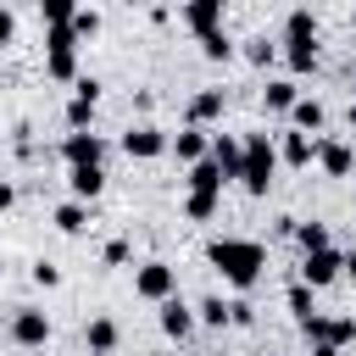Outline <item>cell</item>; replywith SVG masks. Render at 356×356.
<instances>
[{"label": "cell", "instance_id": "1", "mask_svg": "<svg viewBox=\"0 0 356 356\" xmlns=\"http://www.w3.org/2000/svg\"><path fill=\"white\" fill-rule=\"evenodd\" d=\"M206 261L222 273V284L250 289V284L267 273V245H261V239H211V245H206Z\"/></svg>", "mask_w": 356, "mask_h": 356}, {"label": "cell", "instance_id": "2", "mask_svg": "<svg viewBox=\"0 0 356 356\" xmlns=\"http://www.w3.org/2000/svg\"><path fill=\"white\" fill-rule=\"evenodd\" d=\"M278 56L289 61V72H312L317 67V17L312 6H289L284 11V44Z\"/></svg>", "mask_w": 356, "mask_h": 356}, {"label": "cell", "instance_id": "3", "mask_svg": "<svg viewBox=\"0 0 356 356\" xmlns=\"http://www.w3.org/2000/svg\"><path fill=\"white\" fill-rule=\"evenodd\" d=\"M273 172H278L273 134H245L239 139V184H245V195H267L273 189Z\"/></svg>", "mask_w": 356, "mask_h": 356}, {"label": "cell", "instance_id": "4", "mask_svg": "<svg viewBox=\"0 0 356 356\" xmlns=\"http://www.w3.org/2000/svg\"><path fill=\"white\" fill-rule=\"evenodd\" d=\"M44 78H56V83H78V39H72V22L44 28Z\"/></svg>", "mask_w": 356, "mask_h": 356}, {"label": "cell", "instance_id": "5", "mask_svg": "<svg viewBox=\"0 0 356 356\" xmlns=\"http://www.w3.org/2000/svg\"><path fill=\"white\" fill-rule=\"evenodd\" d=\"M134 295L139 300H172L178 295V267H167V261H139V273H134Z\"/></svg>", "mask_w": 356, "mask_h": 356}, {"label": "cell", "instance_id": "6", "mask_svg": "<svg viewBox=\"0 0 356 356\" xmlns=\"http://www.w3.org/2000/svg\"><path fill=\"white\" fill-rule=\"evenodd\" d=\"M339 273H345V256L328 245V250H312V256H300V278H295V284H306V289L317 295V289H328Z\"/></svg>", "mask_w": 356, "mask_h": 356}, {"label": "cell", "instance_id": "7", "mask_svg": "<svg viewBox=\"0 0 356 356\" xmlns=\"http://www.w3.org/2000/svg\"><path fill=\"white\" fill-rule=\"evenodd\" d=\"M300 334H306V345H334V350H345L350 339H356V317H306L300 323Z\"/></svg>", "mask_w": 356, "mask_h": 356}, {"label": "cell", "instance_id": "8", "mask_svg": "<svg viewBox=\"0 0 356 356\" xmlns=\"http://www.w3.org/2000/svg\"><path fill=\"white\" fill-rule=\"evenodd\" d=\"M95 106H100V78H78L72 83V100H67V128L72 134H89L95 128Z\"/></svg>", "mask_w": 356, "mask_h": 356}, {"label": "cell", "instance_id": "9", "mask_svg": "<svg viewBox=\"0 0 356 356\" xmlns=\"http://www.w3.org/2000/svg\"><path fill=\"white\" fill-rule=\"evenodd\" d=\"M11 345H22V350L50 345V317H44L39 306H17V312H11Z\"/></svg>", "mask_w": 356, "mask_h": 356}, {"label": "cell", "instance_id": "10", "mask_svg": "<svg viewBox=\"0 0 356 356\" xmlns=\"http://www.w3.org/2000/svg\"><path fill=\"white\" fill-rule=\"evenodd\" d=\"M122 156H134V161H156V156H167V134H161L156 122H134V128L122 134Z\"/></svg>", "mask_w": 356, "mask_h": 356}, {"label": "cell", "instance_id": "11", "mask_svg": "<svg viewBox=\"0 0 356 356\" xmlns=\"http://www.w3.org/2000/svg\"><path fill=\"white\" fill-rule=\"evenodd\" d=\"M61 161L67 167H106V139L89 128V134H67L61 139Z\"/></svg>", "mask_w": 356, "mask_h": 356}, {"label": "cell", "instance_id": "12", "mask_svg": "<svg viewBox=\"0 0 356 356\" xmlns=\"http://www.w3.org/2000/svg\"><path fill=\"white\" fill-rule=\"evenodd\" d=\"M167 150H172V156H178L184 167H195V161H206V150H211V134H206V128H189V122H184L178 134H167Z\"/></svg>", "mask_w": 356, "mask_h": 356}, {"label": "cell", "instance_id": "13", "mask_svg": "<svg viewBox=\"0 0 356 356\" xmlns=\"http://www.w3.org/2000/svg\"><path fill=\"white\" fill-rule=\"evenodd\" d=\"M317 167H323L328 178H350V172H356V150H350L345 139H317Z\"/></svg>", "mask_w": 356, "mask_h": 356}, {"label": "cell", "instance_id": "14", "mask_svg": "<svg viewBox=\"0 0 356 356\" xmlns=\"http://www.w3.org/2000/svg\"><path fill=\"white\" fill-rule=\"evenodd\" d=\"M222 106H228L222 89H195V95H189V128H211V122L222 117Z\"/></svg>", "mask_w": 356, "mask_h": 356}, {"label": "cell", "instance_id": "15", "mask_svg": "<svg viewBox=\"0 0 356 356\" xmlns=\"http://www.w3.org/2000/svg\"><path fill=\"white\" fill-rule=\"evenodd\" d=\"M161 334H167V339H189V334H195V306H184L178 295L161 300Z\"/></svg>", "mask_w": 356, "mask_h": 356}, {"label": "cell", "instance_id": "16", "mask_svg": "<svg viewBox=\"0 0 356 356\" xmlns=\"http://www.w3.org/2000/svg\"><path fill=\"white\" fill-rule=\"evenodd\" d=\"M184 22L195 28V39H200V33H217V28H222V0H189V6H184Z\"/></svg>", "mask_w": 356, "mask_h": 356}, {"label": "cell", "instance_id": "17", "mask_svg": "<svg viewBox=\"0 0 356 356\" xmlns=\"http://www.w3.org/2000/svg\"><path fill=\"white\" fill-rule=\"evenodd\" d=\"M83 339H89V356H111V350H117V339H122V334H117V317H106V312H100V317H89Z\"/></svg>", "mask_w": 356, "mask_h": 356}, {"label": "cell", "instance_id": "18", "mask_svg": "<svg viewBox=\"0 0 356 356\" xmlns=\"http://www.w3.org/2000/svg\"><path fill=\"white\" fill-rule=\"evenodd\" d=\"M289 122H295V134H306V139H312V134H317V128L328 122V111H323V100H312V95H300V100L289 106Z\"/></svg>", "mask_w": 356, "mask_h": 356}, {"label": "cell", "instance_id": "19", "mask_svg": "<svg viewBox=\"0 0 356 356\" xmlns=\"http://www.w3.org/2000/svg\"><path fill=\"white\" fill-rule=\"evenodd\" d=\"M278 161H289V167H312V161H317V139H306V134L289 128V134L278 139Z\"/></svg>", "mask_w": 356, "mask_h": 356}, {"label": "cell", "instance_id": "20", "mask_svg": "<svg viewBox=\"0 0 356 356\" xmlns=\"http://www.w3.org/2000/svg\"><path fill=\"white\" fill-rule=\"evenodd\" d=\"M184 184H189V195H222V184H228V178H222V167L206 156V161H195V167H189V178H184Z\"/></svg>", "mask_w": 356, "mask_h": 356}, {"label": "cell", "instance_id": "21", "mask_svg": "<svg viewBox=\"0 0 356 356\" xmlns=\"http://www.w3.org/2000/svg\"><path fill=\"white\" fill-rule=\"evenodd\" d=\"M67 184H72V200H95L106 189V167H67Z\"/></svg>", "mask_w": 356, "mask_h": 356}, {"label": "cell", "instance_id": "22", "mask_svg": "<svg viewBox=\"0 0 356 356\" xmlns=\"http://www.w3.org/2000/svg\"><path fill=\"white\" fill-rule=\"evenodd\" d=\"M206 156L222 167V178H228V184L239 178V139H234V134H211V150H206Z\"/></svg>", "mask_w": 356, "mask_h": 356}, {"label": "cell", "instance_id": "23", "mask_svg": "<svg viewBox=\"0 0 356 356\" xmlns=\"http://www.w3.org/2000/svg\"><path fill=\"white\" fill-rule=\"evenodd\" d=\"M295 100H300V83L295 78H267V89H261V106L267 111H289Z\"/></svg>", "mask_w": 356, "mask_h": 356}, {"label": "cell", "instance_id": "24", "mask_svg": "<svg viewBox=\"0 0 356 356\" xmlns=\"http://www.w3.org/2000/svg\"><path fill=\"white\" fill-rule=\"evenodd\" d=\"M56 228H61V234H83V228H89V206H83V200H61V206H56Z\"/></svg>", "mask_w": 356, "mask_h": 356}, {"label": "cell", "instance_id": "25", "mask_svg": "<svg viewBox=\"0 0 356 356\" xmlns=\"http://www.w3.org/2000/svg\"><path fill=\"white\" fill-rule=\"evenodd\" d=\"M239 56H245L250 67H273V61H278V44H273L267 33H256V39H245V50H239Z\"/></svg>", "mask_w": 356, "mask_h": 356}, {"label": "cell", "instance_id": "26", "mask_svg": "<svg viewBox=\"0 0 356 356\" xmlns=\"http://www.w3.org/2000/svg\"><path fill=\"white\" fill-rule=\"evenodd\" d=\"M195 323H206V328H228V300H222V295H206V300L195 306Z\"/></svg>", "mask_w": 356, "mask_h": 356}, {"label": "cell", "instance_id": "27", "mask_svg": "<svg viewBox=\"0 0 356 356\" xmlns=\"http://www.w3.org/2000/svg\"><path fill=\"white\" fill-rule=\"evenodd\" d=\"M295 239H300L306 256L312 250H328V222H295Z\"/></svg>", "mask_w": 356, "mask_h": 356}, {"label": "cell", "instance_id": "28", "mask_svg": "<svg viewBox=\"0 0 356 356\" xmlns=\"http://www.w3.org/2000/svg\"><path fill=\"white\" fill-rule=\"evenodd\" d=\"M200 56H206V61H228V56H234V39H228L222 28H217V33H200Z\"/></svg>", "mask_w": 356, "mask_h": 356}, {"label": "cell", "instance_id": "29", "mask_svg": "<svg viewBox=\"0 0 356 356\" xmlns=\"http://www.w3.org/2000/svg\"><path fill=\"white\" fill-rule=\"evenodd\" d=\"M72 0H39V17H44V28H61V22H72Z\"/></svg>", "mask_w": 356, "mask_h": 356}, {"label": "cell", "instance_id": "30", "mask_svg": "<svg viewBox=\"0 0 356 356\" xmlns=\"http://www.w3.org/2000/svg\"><path fill=\"white\" fill-rule=\"evenodd\" d=\"M95 33H100V11L95 6H78L72 11V39H95Z\"/></svg>", "mask_w": 356, "mask_h": 356}, {"label": "cell", "instance_id": "31", "mask_svg": "<svg viewBox=\"0 0 356 356\" xmlns=\"http://www.w3.org/2000/svg\"><path fill=\"white\" fill-rule=\"evenodd\" d=\"M217 200H222V195H184V211H189L195 222H211V217H217Z\"/></svg>", "mask_w": 356, "mask_h": 356}, {"label": "cell", "instance_id": "32", "mask_svg": "<svg viewBox=\"0 0 356 356\" xmlns=\"http://www.w3.org/2000/svg\"><path fill=\"white\" fill-rule=\"evenodd\" d=\"M284 300H289V312H295L300 323H306V317H317V306H312V289H306V284H289V295H284Z\"/></svg>", "mask_w": 356, "mask_h": 356}, {"label": "cell", "instance_id": "33", "mask_svg": "<svg viewBox=\"0 0 356 356\" xmlns=\"http://www.w3.org/2000/svg\"><path fill=\"white\" fill-rule=\"evenodd\" d=\"M28 278H33L39 289H56V284H61V267H56V261H33V273H28Z\"/></svg>", "mask_w": 356, "mask_h": 356}, {"label": "cell", "instance_id": "34", "mask_svg": "<svg viewBox=\"0 0 356 356\" xmlns=\"http://www.w3.org/2000/svg\"><path fill=\"white\" fill-rule=\"evenodd\" d=\"M228 323H234V328H250V323H256V306H250V300H228Z\"/></svg>", "mask_w": 356, "mask_h": 356}, {"label": "cell", "instance_id": "35", "mask_svg": "<svg viewBox=\"0 0 356 356\" xmlns=\"http://www.w3.org/2000/svg\"><path fill=\"white\" fill-rule=\"evenodd\" d=\"M128 256H134V245H128V239H111V245H106V256H100V261H106V267H122V261H128Z\"/></svg>", "mask_w": 356, "mask_h": 356}, {"label": "cell", "instance_id": "36", "mask_svg": "<svg viewBox=\"0 0 356 356\" xmlns=\"http://www.w3.org/2000/svg\"><path fill=\"white\" fill-rule=\"evenodd\" d=\"M11 39H17V17H11V11H6V6H0V50H6V44H11Z\"/></svg>", "mask_w": 356, "mask_h": 356}, {"label": "cell", "instance_id": "37", "mask_svg": "<svg viewBox=\"0 0 356 356\" xmlns=\"http://www.w3.org/2000/svg\"><path fill=\"white\" fill-rule=\"evenodd\" d=\"M11 206H17V184H6V178H0V211H11Z\"/></svg>", "mask_w": 356, "mask_h": 356}, {"label": "cell", "instance_id": "38", "mask_svg": "<svg viewBox=\"0 0 356 356\" xmlns=\"http://www.w3.org/2000/svg\"><path fill=\"white\" fill-rule=\"evenodd\" d=\"M345 278H356V250H345Z\"/></svg>", "mask_w": 356, "mask_h": 356}, {"label": "cell", "instance_id": "39", "mask_svg": "<svg viewBox=\"0 0 356 356\" xmlns=\"http://www.w3.org/2000/svg\"><path fill=\"white\" fill-rule=\"evenodd\" d=\"M312 356H345V350H334V345H312Z\"/></svg>", "mask_w": 356, "mask_h": 356}, {"label": "cell", "instance_id": "40", "mask_svg": "<svg viewBox=\"0 0 356 356\" xmlns=\"http://www.w3.org/2000/svg\"><path fill=\"white\" fill-rule=\"evenodd\" d=\"M350 128H356V100H350Z\"/></svg>", "mask_w": 356, "mask_h": 356}, {"label": "cell", "instance_id": "41", "mask_svg": "<svg viewBox=\"0 0 356 356\" xmlns=\"http://www.w3.org/2000/svg\"><path fill=\"white\" fill-rule=\"evenodd\" d=\"M350 150H356V145H350Z\"/></svg>", "mask_w": 356, "mask_h": 356}]
</instances>
